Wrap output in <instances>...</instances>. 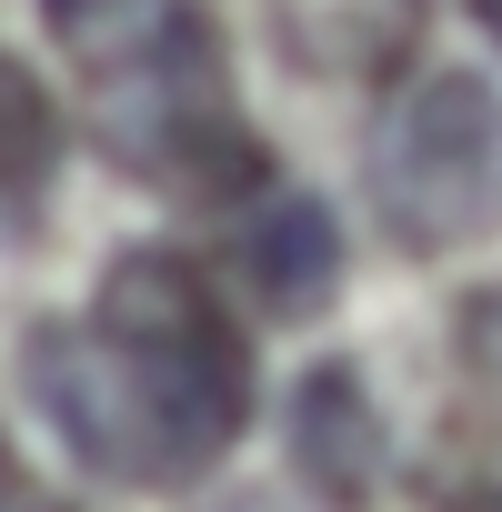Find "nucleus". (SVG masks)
Returning <instances> with one entry per match:
<instances>
[{
	"label": "nucleus",
	"mask_w": 502,
	"mask_h": 512,
	"mask_svg": "<svg viewBox=\"0 0 502 512\" xmlns=\"http://www.w3.org/2000/svg\"><path fill=\"white\" fill-rule=\"evenodd\" d=\"M0 512H61V502L31 482V462L11 452V432H0Z\"/></svg>",
	"instance_id": "0eeeda50"
},
{
	"label": "nucleus",
	"mask_w": 502,
	"mask_h": 512,
	"mask_svg": "<svg viewBox=\"0 0 502 512\" xmlns=\"http://www.w3.org/2000/svg\"><path fill=\"white\" fill-rule=\"evenodd\" d=\"M372 201L402 251H452L502 211V101L482 81H422L382 111Z\"/></svg>",
	"instance_id": "7ed1b4c3"
},
{
	"label": "nucleus",
	"mask_w": 502,
	"mask_h": 512,
	"mask_svg": "<svg viewBox=\"0 0 502 512\" xmlns=\"http://www.w3.org/2000/svg\"><path fill=\"white\" fill-rule=\"evenodd\" d=\"M272 41L312 81L382 91L422 41V0H272Z\"/></svg>",
	"instance_id": "39448f33"
},
{
	"label": "nucleus",
	"mask_w": 502,
	"mask_h": 512,
	"mask_svg": "<svg viewBox=\"0 0 502 512\" xmlns=\"http://www.w3.org/2000/svg\"><path fill=\"white\" fill-rule=\"evenodd\" d=\"M251 342L221 282L181 251H121L101 292L31 332V392L51 432L121 492H181L221 472L251 422Z\"/></svg>",
	"instance_id": "f257e3e1"
},
{
	"label": "nucleus",
	"mask_w": 502,
	"mask_h": 512,
	"mask_svg": "<svg viewBox=\"0 0 502 512\" xmlns=\"http://www.w3.org/2000/svg\"><path fill=\"white\" fill-rule=\"evenodd\" d=\"M51 171H61V111H51V91L11 51H0V241L51 201Z\"/></svg>",
	"instance_id": "423d86ee"
},
{
	"label": "nucleus",
	"mask_w": 502,
	"mask_h": 512,
	"mask_svg": "<svg viewBox=\"0 0 502 512\" xmlns=\"http://www.w3.org/2000/svg\"><path fill=\"white\" fill-rule=\"evenodd\" d=\"M231 282L262 292V312L302 322L342 292V241H332V211L312 191H272V181H251L231 201Z\"/></svg>",
	"instance_id": "20e7f679"
},
{
	"label": "nucleus",
	"mask_w": 502,
	"mask_h": 512,
	"mask_svg": "<svg viewBox=\"0 0 502 512\" xmlns=\"http://www.w3.org/2000/svg\"><path fill=\"white\" fill-rule=\"evenodd\" d=\"M81 131L111 171L181 191V201H241L262 171V141L231 91V41L201 0H41Z\"/></svg>",
	"instance_id": "f03ea898"
},
{
	"label": "nucleus",
	"mask_w": 502,
	"mask_h": 512,
	"mask_svg": "<svg viewBox=\"0 0 502 512\" xmlns=\"http://www.w3.org/2000/svg\"><path fill=\"white\" fill-rule=\"evenodd\" d=\"M472 21H482V31H492V41H502V0H472Z\"/></svg>",
	"instance_id": "6e6552de"
}]
</instances>
